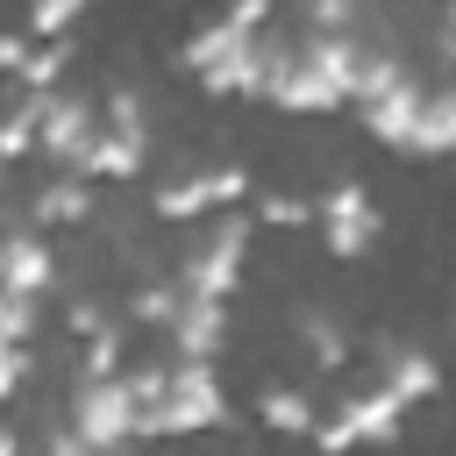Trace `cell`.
Masks as SVG:
<instances>
[{
	"label": "cell",
	"mask_w": 456,
	"mask_h": 456,
	"mask_svg": "<svg viewBox=\"0 0 456 456\" xmlns=\"http://www.w3.org/2000/svg\"><path fill=\"white\" fill-rule=\"evenodd\" d=\"M356 36H264V86L256 100L285 114H328L349 100L356 78Z\"/></svg>",
	"instance_id": "obj_1"
},
{
	"label": "cell",
	"mask_w": 456,
	"mask_h": 456,
	"mask_svg": "<svg viewBox=\"0 0 456 456\" xmlns=\"http://www.w3.org/2000/svg\"><path fill=\"white\" fill-rule=\"evenodd\" d=\"M135 392H142L135 435H200L228 413V392H221L214 363H200V356H171L157 370H135Z\"/></svg>",
	"instance_id": "obj_2"
},
{
	"label": "cell",
	"mask_w": 456,
	"mask_h": 456,
	"mask_svg": "<svg viewBox=\"0 0 456 456\" xmlns=\"http://www.w3.org/2000/svg\"><path fill=\"white\" fill-rule=\"evenodd\" d=\"M185 71L214 93V100H242L264 86V28H235V21H207L192 43H185Z\"/></svg>",
	"instance_id": "obj_3"
},
{
	"label": "cell",
	"mask_w": 456,
	"mask_h": 456,
	"mask_svg": "<svg viewBox=\"0 0 456 456\" xmlns=\"http://www.w3.org/2000/svg\"><path fill=\"white\" fill-rule=\"evenodd\" d=\"M249 235H256V221H242L235 207H228V214H214V221L200 228V242L185 249V264H178V285H185V292H207V299H228V292L242 285Z\"/></svg>",
	"instance_id": "obj_4"
},
{
	"label": "cell",
	"mask_w": 456,
	"mask_h": 456,
	"mask_svg": "<svg viewBox=\"0 0 456 456\" xmlns=\"http://www.w3.org/2000/svg\"><path fill=\"white\" fill-rule=\"evenodd\" d=\"M135 420H142V392L128 370L114 378H78L71 392V428L93 442V449H128L135 442Z\"/></svg>",
	"instance_id": "obj_5"
},
{
	"label": "cell",
	"mask_w": 456,
	"mask_h": 456,
	"mask_svg": "<svg viewBox=\"0 0 456 456\" xmlns=\"http://www.w3.org/2000/svg\"><path fill=\"white\" fill-rule=\"evenodd\" d=\"M399 420H406V406H399L385 385H370V392L335 399V413L314 420V442H321L328 456H342V449H378V442L399 435Z\"/></svg>",
	"instance_id": "obj_6"
},
{
	"label": "cell",
	"mask_w": 456,
	"mask_h": 456,
	"mask_svg": "<svg viewBox=\"0 0 456 456\" xmlns=\"http://www.w3.org/2000/svg\"><path fill=\"white\" fill-rule=\"evenodd\" d=\"M314 228H321V242H328V256H363L370 242H378V207H370V192L356 185V178H335L321 200H314Z\"/></svg>",
	"instance_id": "obj_7"
},
{
	"label": "cell",
	"mask_w": 456,
	"mask_h": 456,
	"mask_svg": "<svg viewBox=\"0 0 456 456\" xmlns=\"http://www.w3.org/2000/svg\"><path fill=\"white\" fill-rule=\"evenodd\" d=\"M242 192H249V171H242V164H221V171H185V178L157 185L150 214H157V221H171V228H185V221H207L214 207H235Z\"/></svg>",
	"instance_id": "obj_8"
},
{
	"label": "cell",
	"mask_w": 456,
	"mask_h": 456,
	"mask_svg": "<svg viewBox=\"0 0 456 456\" xmlns=\"http://www.w3.org/2000/svg\"><path fill=\"white\" fill-rule=\"evenodd\" d=\"M100 135V107L86 93H43V114H36V150L57 164V171H78V157L93 150Z\"/></svg>",
	"instance_id": "obj_9"
},
{
	"label": "cell",
	"mask_w": 456,
	"mask_h": 456,
	"mask_svg": "<svg viewBox=\"0 0 456 456\" xmlns=\"http://www.w3.org/2000/svg\"><path fill=\"white\" fill-rule=\"evenodd\" d=\"M164 335H171V356H200V363H214V356L228 349V299L185 292L178 314L164 321Z\"/></svg>",
	"instance_id": "obj_10"
},
{
	"label": "cell",
	"mask_w": 456,
	"mask_h": 456,
	"mask_svg": "<svg viewBox=\"0 0 456 456\" xmlns=\"http://www.w3.org/2000/svg\"><path fill=\"white\" fill-rule=\"evenodd\" d=\"M0 285L21 299H43L57 285V249L43 242V228H0Z\"/></svg>",
	"instance_id": "obj_11"
},
{
	"label": "cell",
	"mask_w": 456,
	"mask_h": 456,
	"mask_svg": "<svg viewBox=\"0 0 456 456\" xmlns=\"http://www.w3.org/2000/svg\"><path fill=\"white\" fill-rule=\"evenodd\" d=\"M378 385H385L399 406H420V399H435L442 363H435L420 342H378Z\"/></svg>",
	"instance_id": "obj_12"
},
{
	"label": "cell",
	"mask_w": 456,
	"mask_h": 456,
	"mask_svg": "<svg viewBox=\"0 0 456 456\" xmlns=\"http://www.w3.org/2000/svg\"><path fill=\"white\" fill-rule=\"evenodd\" d=\"M420 93H428V86H420V78L406 71L399 86H385L378 100H363L356 114H363V128H370V135H378L385 150H406V128H413V114H420Z\"/></svg>",
	"instance_id": "obj_13"
},
{
	"label": "cell",
	"mask_w": 456,
	"mask_h": 456,
	"mask_svg": "<svg viewBox=\"0 0 456 456\" xmlns=\"http://www.w3.org/2000/svg\"><path fill=\"white\" fill-rule=\"evenodd\" d=\"M449 150H456V86H428L406 128V157H449Z\"/></svg>",
	"instance_id": "obj_14"
},
{
	"label": "cell",
	"mask_w": 456,
	"mask_h": 456,
	"mask_svg": "<svg viewBox=\"0 0 456 456\" xmlns=\"http://www.w3.org/2000/svg\"><path fill=\"white\" fill-rule=\"evenodd\" d=\"M142 157H150V135H135V128H107V121H100L93 150L78 157V178H135Z\"/></svg>",
	"instance_id": "obj_15"
},
{
	"label": "cell",
	"mask_w": 456,
	"mask_h": 456,
	"mask_svg": "<svg viewBox=\"0 0 456 456\" xmlns=\"http://www.w3.org/2000/svg\"><path fill=\"white\" fill-rule=\"evenodd\" d=\"M36 228H86L93 221V178H78V171H57L43 192H36Z\"/></svg>",
	"instance_id": "obj_16"
},
{
	"label": "cell",
	"mask_w": 456,
	"mask_h": 456,
	"mask_svg": "<svg viewBox=\"0 0 456 456\" xmlns=\"http://www.w3.org/2000/svg\"><path fill=\"white\" fill-rule=\"evenodd\" d=\"M256 420H264L271 435H314L321 406H314V392H299V385H264V399H256Z\"/></svg>",
	"instance_id": "obj_17"
},
{
	"label": "cell",
	"mask_w": 456,
	"mask_h": 456,
	"mask_svg": "<svg viewBox=\"0 0 456 456\" xmlns=\"http://www.w3.org/2000/svg\"><path fill=\"white\" fill-rule=\"evenodd\" d=\"M399 78H406V64H399L385 43H363V50H356V78H349V100L363 107V100H378V93H385V86H399Z\"/></svg>",
	"instance_id": "obj_18"
},
{
	"label": "cell",
	"mask_w": 456,
	"mask_h": 456,
	"mask_svg": "<svg viewBox=\"0 0 456 456\" xmlns=\"http://www.w3.org/2000/svg\"><path fill=\"white\" fill-rule=\"evenodd\" d=\"M299 335H306V363H314V370H342V363H349V335H342V321L306 314Z\"/></svg>",
	"instance_id": "obj_19"
},
{
	"label": "cell",
	"mask_w": 456,
	"mask_h": 456,
	"mask_svg": "<svg viewBox=\"0 0 456 456\" xmlns=\"http://www.w3.org/2000/svg\"><path fill=\"white\" fill-rule=\"evenodd\" d=\"M36 114H43V93H28L21 107H0V164L36 150Z\"/></svg>",
	"instance_id": "obj_20"
},
{
	"label": "cell",
	"mask_w": 456,
	"mask_h": 456,
	"mask_svg": "<svg viewBox=\"0 0 456 456\" xmlns=\"http://www.w3.org/2000/svg\"><path fill=\"white\" fill-rule=\"evenodd\" d=\"M64 64H71V43L57 36V43H36V50H28V64H21L14 78H21L28 93H57V78H64Z\"/></svg>",
	"instance_id": "obj_21"
},
{
	"label": "cell",
	"mask_w": 456,
	"mask_h": 456,
	"mask_svg": "<svg viewBox=\"0 0 456 456\" xmlns=\"http://www.w3.org/2000/svg\"><path fill=\"white\" fill-rule=\"evenodd\" d=\"M299 14H306V36H356L363 0H299Z\"/></svg>",
	"instance_id": "obj_22"
},
{
	"label": "cell",
	"mask_w": 456,
	"mask_h": 456,
	"mask_svg": "<svg viewBox=\"0 0 456 456\" xmlns=\"http://www.w3.org/2000/svg\"><path fill=\"white\" fill-rule=\"evenodd\" d=\"M256 221L264 228H314V200L306 192H264L256 200Z\"/></svg>",
	"instance_id": "obj_23"
},
{
	"label": "cell",
	"mask_w": 456,
	"mask_h": 456,
	"mask_svg": "<svg viewBox=\"0 0 456 456\" xmlns=\"http://www.w3.org/2000/svg\"><path fill=\"white\" fill-rule=\"evenodd\" d=\"M178 299H185V285H171V278H150V285H135V321L164 328V321L178 314Z\"/></svg>",
	"instance_id": "obj_24"
},
{
	"label": "cell",
	"mask_w": 456,
	"mask_h": 456,
	"mask_svg": "<svg viewBox=\"0 0 456 456\" xmlns=\"http://www.w3.org/2000/svg\"><path fill=\"white\" fill-rule=\"evenodd\" d=\"M78 370H86V378H114V370H121V328H114V321L86 335V356H78Z\"/></svg>",
	"instance_id": "obj_25"
},
{
	"label": "cell",
	"mask_w": 456,
	"mask_h": 456,
	"mask_svg": "<svg viewBox=\"0 0 456 456\" xmlns=\"http://www.w3.org/2000/svg\"><path fill=\"white\" fill-rule=\"evenodd\" d=\"M78 14H86V0H28V36L57 43V36H64Z\"/></svg>",
	"instance_id": "obj_26"
},
{
	"label": "cell",
	"mask_w": 456,
	"mask_h": 456,
	"mask_svg": "<svg viewBox=\"0 0 456 456\" xmlns=\"http://www.w3.org/2000/svg\"><path fill=\"white\" fill-rule=\"evenodd\" d=\"M28 335H36V299L0 285V342H28Z\"/></svg>",
	"instance_id": "obj_27"
},
{
	"label": "cell",
	"mask_w": 456,
	"mask_h": 456,
	"mask_svg": "<svg viewBox=\"0 0 456 456\" xmlns=\"http://www.w3.org/2000/svg\"><path fill=\"white\" fill-rule=\"evenodd\" d=\"M100 121H107V128H135V135H150V121H142V100H135L128 86H121V93H107Z\"/></svg>",
	"instance_id": "obj_28"
},
{
	"label": "cell",
	"mask_w": 456,
	"mask_h": 456,
	"mask_svg": "<svg viewBox=\"0 0 456 456\" xmlns=\"http://www.w3.org/2000/svg\"><path fill=\"white\" fill-rule=\"evenodd\" d=\"M28 378V342H0V399H14Z\"/></svg>",
	"instance_id": "obj_29"
},
{
	"label": "cell",
	"mask_w": 456,
	"mask_h": 456,
	"mask_svg": "<svg viewBox=\"0 0 456 456\" xmlns=\"http://www.w3.org/2000/svg\"><path fill=\"white\" fill-rule=\"evenodd\" d=\"M221 21H235V28H264V21H271V0H228Z\"/></svg>",
	"instance_id": "obj_30"
},
{
	"label": "cell",
	"mask_w": 456,
	"mask_h": 456,
	"mask_svg": "<svg viewBox=\"0 0 456 456\" xmlns=\"http://www.w3.org/2000/svg\"><path fill=\"white\" fill-rule=\"evenodd\" d=\"M28 50H36L28 36H0V71H21V64H28Z\"/></svg>",
	"instance_id": "obj_31"
},
{
	"label": "cell",
	"mask_w": 456,
	"mask_h": 456,
	"mask_svg": "<svg viewBox=\"0 0 456 456\" xmlns=\"http://www.w3.org/2000/svg\"><path fill=\"white\" fill-rule=\"evenodd\" d=\"M86 449H93V442H86L78 428H64V435H50V442H43V456H86Z\"/></svg>",
	"instance_id": "obj_32"
},
{
	"label": "cell",
	"mask_w": 456,
	"mask_h": 456,
	"mask_svg": "<svg viewBox=\"0 0 456 456\" xmlns=\"http://www.w3.org/2000/svg\"><path fill=\"white\" fill-rule=\"evenodd\" d=\"M71 328H78V335H93V328H107V321H100V306H93V299H78V306H71Z\"/></svg>",
	"instance_id": "obj_33"
},
{
	"label": "cell",
	"mask_w": 456,
	"mask_h": 456,
	"mask_svg": "<svg viewBox=\"0 0 456 456\" xmlns=\"http://www.w3.org/2000/svg\"><path fill=\"white\" fill-rule=\"evenodd\" d=\"M0 456H21V435L14 428H0Z\"/></svg>",
	"instance_id": "obj_34"
},
{
	"label": "cell",
	"mask_w": 456,
	"mask_h": 456,
	"mask_svg": "<svg viewBox=\"0 0 456 456\" xmlns=\"http://www.w3.org/2000/svg\"><path fill=\"white\" fill-rule=\"evenodd\" d=\"M86 456H121V449H86Z\"/></svg>",
	"instance_id": "obj_35"
},
{
	"label": "cell",
	"mask_w": 456,
	"mask_h": 456,
	"mask_svg": "<svg viewBox=\"0 0 456 456\" xmlns=\"http://www.w3.org/2000/svg\"><path fill=\"white\" fill-rule=\"evenodd\" d=\"M449 7H456V0H449ZM449 28H456V21H449Z\"/></svg>",
	"instance_id": "obj_36"
},
{
	"label": "cell",
	"mask_w": 456,
	"mask_h": 456,
	"mask_svg": "<svg viewBox=\"0 0 456 456\" xmlns=\"http://www.w3.org/2000/svg\"><path fill=\"white\" fill-rule=\"evenodd\" d=\"M0 171H7V164H0Z\"/></svg>",
	"instance_id": "obj_37"
}]
</instances>
